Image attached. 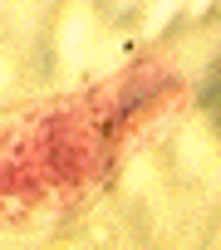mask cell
<instances>
[{
  "instance_id": "cell-3",
  "label": "cell",
  "mask_w": 221,
  "mask_h": 250,
  "mask_svg": "<svg viewBox=\"0 0 221 250\" xmlns=\"http://www.w3.org/2000/svg\"><path fill=\"white\" fill-rule=\"evenodd\" d=\"M187 30H192V20H187V15H172V20H167V30H162V40H182Z\"/></svg>"
},
{
  "instance_id": "cell-2",
  "label": "cell",
  "mask_w": 221,
  "mask_h": 250,
  "mask_svg": "<svg viewBox=\"0 0 221 250\" xmlns=\"http://www.w3.org/2000/svg\"><path fill=\"white\" fill-rule=\"evenodd\" d=\"M35 74L40 79H49L54 74V40H49V30L40 35V44H35Z\"/></svg>"
},
{
  "instance_id": "cell-1",
  "label": "cell",
  "mask_w": 221,
  "mask_h": 250,
  "mask_svg": "<svg viewBox=\"0 0 221 250\" xmlns=\"http://www.w3.org/2000/svg\"><path fill=\"white\" fill-rule=\"evenodd\" d=\"M197 108L206 113L211 128H221V59H206L201 83H197Z\"/></svg>"
},
{
  "instance_id": "cell-4",
  "label": "cell",
  "mask_w": 221,
  "mask_h": 250,
  "mask_svg": "<svg viewBox=\"0 0 221 250\" xmlns=\"http://www.w3.org/2000/svg\"><path fill=\"white\" fill-rule=\"evenodd\" d=\"M108 15H113V25H118V30H128V25L138 20V5H123V10H108Z\"/></svg>"
}]
</instances>
